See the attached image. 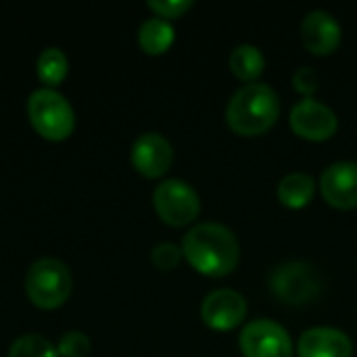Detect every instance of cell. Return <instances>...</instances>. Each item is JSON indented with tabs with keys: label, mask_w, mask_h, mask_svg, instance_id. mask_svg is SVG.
Instances as JSON below:
<instances>
[{
	"label": "cell",
	"mask_w": 357,
	"mask_h": 357,
	"mask_svg": "<svg viewBox=\"0 0 357 357\" xmlns=\"http://www.w3.org/2000/svg\"><path fill=\"white\" fill-rule=\"evenodd\" d=\"M182 255L197 272L220 278L238 266L241 245L228 226L218 222H203L184 234Z\"/></svg>",
	"instance_id": "1"
},
{
	"label": "cell",
	"mask_w": 357,
	"mask_h": 357,
	"mask_svg": "<svg viewBox=\"0 0 357 357\" xmlns=\"http://www.w3.org/2000/svg\"><path fill=\"white\" fill-rule=\"evenodd\" d=\"M278 115V92L264 82L245 84L232 94L226 107V121L241 136H259L268 132Z\"/></svg>",
	"instance_id": "2"
},
{
	"label": "cell",
	"mask_w": 357,
	"mask_h": 357,
	"mask_svg": "<svg viewBox=\"0 0 357 357\" xmlns=\"http://www.w3.org/2000/svg\"><path fill=\"white\" fill-rule=\"evenodd\" d=\"M27 115L36 132L48 140L67 138L75 126V113L71 102L52 88H38L29 94Z\"/></svg>",
	"instance_id": "3"
},
{
	"label": "cell",
	"mask_w": 357,
	"mask_h": 357,
	"mask_svg": "<svg viewBox=\"0 0 357 357\" xmlns=\"http://www.w3.org/2000/svg\"><path fill=\"white\" fill-rule=\"evenodd\" d=\"M25 291L33 305L52 310L67 301L71 293L69 268L54 257H42L33 261L25 274Z\"/></svg>",
	"instance_id": "4"
},
{
	"label": "cell",
	"mask_w": 357,
	"mask_h": 357,
	"mask_svg": "<svg viewBox=\"0 0 357 357\" xmlns=\"http://www.w3.org/2000/svg\"><path fill=\"white\" fill-rule=\"evenodd\" d=\"M272 293L287 305H303L318 297L322 280L318 270L307 261H284L270 274Z\"/></svg>",
	"instance_id": "5"
},
{
	"label": "cell",
	"mask_w": 357,
	"mask_h": 357,
	"mask_svg": "<svg viewBox=\"0 0 357 357\" xmlns=\"http://www.w3.org/2000/svg\"><path fill=\"white\" fill-rule=\"evenodd\" d=\"M153 205L159 218L169 226H186L201 211V199L197 190L180 178H167L157 184L153 192Z\"/></svg>",
	"instance_id": "6"
},
{
	"label": "cell",
	"mask_w": 357,
	"mask_h": 357,
	"mask_svg": "<svg viewBox=\"0 0 357 357\" xmlns=\"http://www.w3.org/2000/svg\"><path fill=\"white\" fill-rule=\"evenodd\" d=\"M245 357H293V341L284 326L274 320L257 318L249 322L238 337Z\"/></svg>",
	"instance_id": "7"
},
{
	"label": "cell",
	"mask_w": 357,
	"mask_h": 357,
	"mask_svg": "<svg viewBox=\"0 0 357 357\" xmlns=\"http://www.w3.org/2000/svg\"><path fill=\"white\" fill-rule=\"evenodd\" d=\"M289 123L297 136L320 142V140H328L337 132L339 117L326 102L314 96H303L299 102L293 105Z\"/></svg>",
	"instance_id": "8"
},
{
	"label": "cell",
	"mask_w": 357,
	"mask_h": 357,
	"mask_svg": "<svg viewBox=\"0 0 357 357\" xmlns=\"http://www.w3.org/2000/svg\"><path fill=\"white\" fill-rule=\"evenodd\" d=\"M247 316V301L232 289H215L201 303V318L213 331H232Z\"/></svg>",
	"instance_id": "9"
},
{
	"label": "cell",
	"mask_w": 357,
	"mask_h": 357,
	"mask_svg": "<svg viewBox=\"0 0 357 357\" xmlns=\"http://www.w3.org/2000/svg\"><path fill=\"white\" fill-rule=\"evenodd\" d=\"M130 157H132L134 167L142 176L159 178L169 169L174 161V149H172V142L163 134L144 132L134 140Z\"/></svg>",
	"instance_id": "10"
},
{
	"label": "cell",
	"mask_w": 357,
	"mask_h": 357,
	"mask_svg": "<svg viewBox=\"0 0 357 357\" xmlns=\"http://www.w3.org/2000/svg\"><path fill=\"white\" fill-rule=\"evenodd\" d=\"M320 190L324 201L337 209L357 207V163L335 161L320 176Z\"/></svg>",
	"instance_id": "11"
},
{
	"label": "cell",
	"mask_w": 357,
	"mask_h": 357,
	"mask_svg": "<svg viewBox=\"0 0 357 357\" xmlns=\"http://www.w3.org/2000/svg\"><path fill=\"white\" fill-rule=\"evenodd\" d=\"M343 38V27L339 19L324 10L316 8L307 13L301 21V40L305 48L314 54H331L339 48Z\"/></svg>",
	"instance_id": "12"
},
{
	"label": "cell",
	"mask_w": 357,
	"mask_h": 357,
	"mask_svg": "<svg viewBox=\"0 0 357 357\" xmlns=\"http://www.w3.org/2000/svg\"><path fill=\"white\" fill-rule=\"evenodd\" d=\"M299 357H351L354 343L347 333L333 326H314L301 333L297 343Z\"/></svg>",
	"instance_id": "13"
},
{
	"label": "cell",
	"mask_w": 357,
	"mask_h": 357,
	"mask_svg": "<svg viewBox=\"0 0 357 357\" xmlns=\"http://www.w3.org/2000/svg\"><path fill=\"white\" fill-rule=\"evenodd\" d=\"M278 201L289 209H301L310 205L316 192V182L305 172H291L278 184Z\"/></svg>",
	"instance_id": "14"
},
{
	"label": "cell",
	"mask_w": 357,
	"mask_h": 357,
	"mask_svg": "<svg viewBox=\"0 0 357 357\" xmlns=\"http://www.w3.org/2000/svg\"><path fill=\"white\" fill-rule=\"evenodd\" d=\"M174 40H176V29L163 17H149L138 29V42L142 50L149 54L165 52L174 44Z\"/></svg>",
	"instance_id": "15"
},
{
	"label": "cell",
	"mask_w": 357,
	"mask_h": 357,
	"mask_svg": "<svg viewBox=\"0 0 357 357\" xmlns=\"http://www.w3.org/2000/svg\"><path fill=\"white\" fill-rule=\"evenodd\" d=\"M230 69L236 77L245 82H257V77L266 69V56L255 44H238L230 52Z\"/></svg>",
	"instance_id": "16"
},
{
	"label": "cell",
	"mask_w": 357,
	"mask_h": 357,
	"mask_svg": "<svg viewBox=\"0 0 357 357\" xmlns=\"http://www.w3.org/2000/svg\"><path fill=\"white\" fill-rule=\"evenodd\" d=\"M67 54L56 46H48L40 52L36 69L44 84H59L67 75Z\"/></svg>",
	"instance_id": "17"
},
{
	"label": "cell",
	"mask_w": 357,
	"mask_h": 357,
	"mask_svg": "<svg viewBox=\"0 0 357 357\" xmlns=\"http://www.w3.org/2000/svg\"><path fill=\"white\" fill-rule=\"evenodd\" d=\"M8 357H61L56 347L44 339L42 335H23L19 337L10 349H8Z\"/></svg>",
	"instance_id": "18"
},
{
	"label": "cell",
	"mask_w": 357,
	"mask_h": 357,
	"mask_svg": "<svg viewBox=\"0 0 357 357\" xmlns=\"http://www.w3.org/2000/svg\"><path fill=\"white\" fill-rule=\"evenodd\" d=\"M56 351L61 357H84L90 354V339L88 335L79 331L65 333L56 345Z\"/></svg>",
	"instance_id": "19"
},
{
	"label": "cell",
	"mask_w": 357,
	"mask_h": 357,
	"mask_svg": "<svg viewBox=\"0 0 357 357\" xmlns=\"http://www.w3.org/2000/svg\"><path fill=\"white\" fill-rule=\"evenodd\" d=\"M182 259V249L174 243H159L151 251V261L159 270H174Z\"/></svg>",
	"instance_id": "20"
},
{
	"label": "cell",
	"mask_w": 357,
	"mask_h": 357,
	"mask_svg": "<svg viewBox=\"0 0 357 357\" xmlns=\"http://www.w3.org/2000/svg\"><path fill=\"white\" fill-rule=\"evenodd\" d=\"M192 6V0H149V8L157 13V17L163 19H174L184 15Z\"/></svg>",
	"instance_id": "21"
},
{
	"label": "cell",
	"mask_w": 357,
	"mask_h": 357,
	"mask_svg": "<svg viewBox=\"0 0 357 357\" xmlns=\"http://www.w3.org/2000/svg\"><path fill=\"white\" fill-rule=\"evenodd\" d=\"M318 84H320V79H318V71L314 67H299V69H295V73H293V86L301 94L312 96L318 90Z\"/></svg>",
	"instance_id": "22"
}]
</instances>
